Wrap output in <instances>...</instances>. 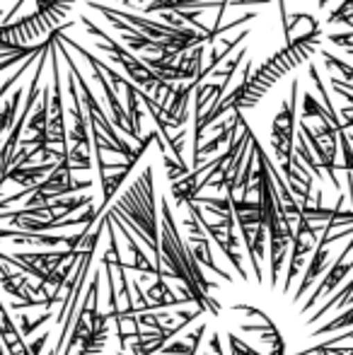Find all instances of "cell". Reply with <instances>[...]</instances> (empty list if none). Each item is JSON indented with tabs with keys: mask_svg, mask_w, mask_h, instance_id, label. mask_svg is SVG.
<instances>
[{
	"mask_svg": "<svg viewBox=\"0 0 353 355\" xmlns=\"http://www.w3.org/2000/svg\"><path fill=\"white\" fill-rule=\"evenodd\" d=\"M160 211H162V232H160V261H162V278H172L179 281L182 288L189 293L191 302L196 304L198 312H208L213 317L223 312L221 302L213 290H218V283H211L203 276L201 266L196 259L191 257L187 247V239L179 232L175 215H172V206L167 198H160Z\"/></svg>",
	"mask_w": 353,
	"mask_h": 355,
	"instance_id": "cell-1",
	"label": "cell"
},
{
	"mask_svg": "<svg viewBox=\"0 0 353 355\" xmlns=\"http://www.w3.org/2000/svg\"><path fill=\"white\" fill-rule=\"evenodd\" d=\"M104 213L114 223H121L133 237H141L155 257V266L162 271L160 237H157V187L153 164H146V169L131 182V187Z\"/></svg>",
	"mask_w": 353,
	"mask_h": 355,
	"instance_id": "cell-2",
	"label": "cell"
},
{
	"mask_svg": "<svg viewBox=\"0 0 353 355\" xmlns=\"http://www.w3.org/2000/svg\"><path fill=\"white\" fill-rule=\"evenodd\" d=\"M295 104H298V80H293L291 94H288V99H283L281 109H278V114L273 116L271 133H268L283 179L288 177L291 162H293V141H295V121H298Z\"/></svg>",
	"mask_w": 353,
	"mask_h": 355,
	"instance_id": "cell-3",
	"label": "cell"
},
{
	"mask_svg": "<svg viewBox=\"0 0 353 355\" xmlns=\"http://www.w3.org/2000/svg\"><path fill=\"white\" fill-rule=\"evenodd\" d=\"M317 242H320V227L312 225L307 218H300L295 225V234H293V252L288 254V273L286 281H283V293H288L293 285V278L300 273L302 261H305L307 254H315Z\"/></svg>",
	"mask_w": 353,
	"mask_h": 355,
	"instance_id": "cell-4",
	"label": "cell"
},
{
	"mask_svg": "<svg viewBox=\"0 0 353 355\" xmlns=\"http://www.w3.org/2000/svg\"><path fill=\"white\" fill-rule=\"evenodd\" d=\"M216 164V159H208L206 164H201L198 169H191V172L187 174L184 179H179V182H172L170 187V193L172 198H175L177 206H187V203H193L198 198V179H203V174L208 172V169Z\"/></svg>",
	"mask_w": 353,
	"mask_h": 355,
	"instance_id": "cell-5",
	"label": "cell"
},
{
	"mask_svg": "<svg viewBox=\"0 0 353 355\" xmlns=\"http://www.w3.org/2000/svg\"><path fill=\"white\" fill-rule=\"evenodd\" d=\"M146 300H148L150 312H162V309L179 307V304H189V300L179 297L175 290L167 285V278H157V281L146 290Z\"/></svg>",
	"mask_w": 353,
	"mask_h": 355,
	"instance_id": "cell-6",
	"label": "cell"
},
{
	"mask_svg": "<svg viewBox=\"0 0 353 355\" xmlns=\"http://www.w3.org/2000/svg\"><path fill=\"white\" fill-rule=\"evenodd\" d=\"M19 102H22V87L15 89V94L3 104V109H0V138H3V133L12 131L15 121H17V116H19Z\"/></svg>",
	"mask_w": 353,
	"mask_h": 355,
	"instance_id": "cell-7",
	"label": "cell"
},
{
	"mask_svg": "<svg viewBox=\"0 0 353 355\" xmlns=\"http://www.w3.org/2000/svg\"><path fill=\"white\" fill-rule=\"evenodd\" d=\"M227 348H230V355H264L257 348H252L250 343L242 341L240 336H235V334H227Z\"/></svg>",
	"mask_w": 353,
	"mask_h": 355,
	"instance_id": "cell-8",
	"label": "cell"
},
{
	"mask_svg": "<svg viewBox=\"0 0 353 355\" xmlns=\"http://www.w3.org/2000/svg\"><path fill=\"white\" fill-rule=\"evenodd\" d=\"M349 27H351V32L329 34V37H327V42H332L334 46H339V49H344V51L353 53V24H349Z\"/></svg>",
	"mask_w": 353,
	"mask_h": 355,
	"instance_id": "cell-9",
	"label": "cell"
},
{
	"mask_svg": "<svg viewBox=\"0 0 353 355\" xmlns=\"http://www.w3.org/2000/svg\"><path fill=\"white\" fill-rule=\"evenodd\" d=\"M46 341H49V334H42V336H39L37 341H34L32 346H29V353H32V355H39V351H42L44 343H46Z\"/></svg>",
	"mask_w": 353,
	"mask_h": 355,
	"instance_id": "cell-10",
	"label": "cell"
},
{
	"mask_svg": "<svg viewBox=\"0 0 353 355\" xmlns=\"http://www.w3.org/2000/svg\"><path fill=\"white\" fill-rule=\"evenodd\" d=\"M5 259H8V254H5V252H0V261H5Z\"/></svg>",
	"mask_w": 353,
	"mask_h": 355,
	"instance_id": "cell-11",
	"label": "cell"
}]
</instances>
